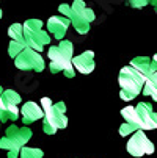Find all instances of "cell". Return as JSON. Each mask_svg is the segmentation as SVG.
<instances>
[{
	"mask_svg": "<svg viewBox=\"0 0 157 158\" xmlns=\"http://www.w3.org/2000/svg\"><path fill=\"white\" fill-rule=\"evenodd\" d=\"M49 56V69L52 74L63 72L68 78H72L76 75V67H74V46L71 41L63 39L58 46H52L47 50Z\"/></svg>",
	"mask_w": 157,
	"mask_h": 158,
	"instance_id": "cell-1",
	"label": "cell"
},
{
	"mask_svg": "<svg viewBox=\"0 0 157 158\" xmlns=\"http://www.w3.org/2000/svg\"><path fill=\"white\" fill-rule=\"evenodd\" d=\"M58 11L71 19V25L79 35H86L91 27V22L96 19V14L91 8H88L83 0H74L72 5L61 3Z\"/></svg>",
	"mask_w": 157,
	"mask_h": 158,
	"instance_id": "cell-2",
	"label": "cell"
},
{
	"mask_svg": "<svg viewBox=\"0 0 157 158\" xmlns=\"http://www.w3.org/2000/svg\"><path fill=\"white\" fill-rule=\"evenodd\" d=\"M41 106L44 110V121H42V130L46 135H55L57 130H61L68 125V118H66V105L64 102L54 103L49 97L41 99Z\"/></svg>",
	"mask_w": 157,
	"mask_h": 158,
	"instance_id": "cell-3",
	"label": "cell"
},
{
	"mask_svg": "<svg viewBox=\"0 0 157 158\" xmlns=\"http://www.w3.org/2000/svg\"><path fill=\"white\" fill-rule=\"evenodd\" d=\"M118 83H120V88H121L120 97L123 100H133L143 91L145 83H146V77L140 71H137L135 67H132L129 64V66H124L120 71Z\"/></svg>",
	"mask_w": 157,
	"mask_h": 158,
	"instance_id": "cell-4",
	"label": "cell"
},
{
	"mask_svg": "<svg viewBox=\"0 0 157 158\" xmlns=\"http://www.w3.org/2000/svg\"><path fill=\"white\" fill-rule=\"evenodd\" d=\"M32 139V130L28 127L10 125L5 131V136L0 138V149L8 150V158H19L22 147Z\"/></svg>",
	"mask_w": 157,
	"mask_h": 158,
	"instance_id": "cell-5",
	"label": "cell"
},
{
	"mask_svg": "<svg viewBox=\"0 0 157 158\" xmlns=\"http://www.w3.org/2000/svg\"><path fill=\"white\" fill-rule=\"evenodd\" d=\"M24 36L27 46L41 52L50 44V35L42 30V22L39 19H28L24 24Z\"/></svg>",
	"mask_w": 157,
	"mask_h": 158,
	"instance_id": "cell-6",
	"label": "cell"
},
{
	"mask_svg": "<svg viewBox=\"0 0 157 158\" xmlns=\"http://www.w3.org/2000/svg\"><path fill=\"white\" fill-rule=\"evenodd\" d=\"M14 66L19 71H33V72H42L46 63L44 58L39 55L38 50L27 47L17 58H14Z\"/></svg>",
	"mask_w": 157,
	"mask_h": 158,
	"instance_id": "cell-7",
	"label": "cell"
},
{
	"mask_svg": "<svg viewBox=\"0 0 157 158\" xmlns=\"http://www.w3.org/2000/svg\"><path fill=\"white\" fill-rule=\"evenodd\" d=\"M145 130H137L135 133H132L130 139L127 141V152L132 156H143V155H151L154 153V144L152 141L148 139V136L143 133Z\"/></svg>",
	"mask_w": 157,
	"mask_h": 158,
	"instance_id": "cell-8",
	"label": "cell"
},
{
	"mask_svg": "<svg viewBox=\"0 0 157 158\" xmlns=\"http://www.w3.org/2000/svg\"><path fill=\"white\" fill-rule=\"evenodd\" d=\"M71 25V19L66 17V16H52L49 17L47 20V30L49 33H52V38L58 39V41H63L66 31H68Z\"/></svg>",
	"mask_w": 157,
	"mask_h": 158,
	"instance_id": "cell-9",
	"label": "cell"
},
{
	"mask_svg": "<svg viewBox=\"0 0 157 158\" xmlns=\"http://www.w3.org/2000/svg\"><path fill=\"white\" fill-rule=\"evenodd\" d=\"M137 111L140 116L142 130H155L157 128V113L152 111V105L148 102H140L137 105Z\"/></svg>",
	"mask_w": 157,
	"mask_h": 158,
	"instance_id": "cell-10",
	"label": "cell"
},
{
	"mask_svg": "<svg viewBox=\"0 0 157 158\" xmlns=\"http://www.w3.org/2000/svg\"><path fill=\"white\" fill-rule=\"evenodd\" d=\"M20 116H22V122L24 125L33 124L39 119H44V110L41 106V103L38 105L36 102H25L20 108Z\"/></svg>",
	"mask_w": 157,
	"mask_h": 158,
	"instance_id": "cell-11",
	"label": "cell"
},
{
	"mask_svg": "<svg viewBox=\"0 0 157 158\" xmlns=\"http://www.w3.org/2000/svg\"><path fill=\"white\" fill-rule=\"evenodd\" d=\"M74 63V67H76V71H79L80 74H91L94 71V67H96V63H94V52L91 50H85L82 52L80 55L74 56L72 60Z\"/></svg>",
	"mask_w": 157,
	"mask_h": 158,
	"instance_id": "cell-12",
	"label": "cell"
},
{
	"mask_svg": "<svg viewBox=\"0 0 157 158\" xmlns=\"http://www.w3.org/2000/svg\"><path fill=\"white\" fill-rule=\"evenodd\" d=\"M130 66L135 67L137 71H140L146 78L151 77L154 72H157L155 66H154V63H152V58H149V56H137V58H133V60L130 61Z\"/></svg>",
	"mask_w": 157,
	"mask_h": 158,
	"instance_id": "cell-13",
	"label": "cell"
},
{
	"mask_svg": "<svg viewBox=\"0 0 157 158\" xmlns=\"http://www.w3.org/2000/svg\"><path fill=\"white\" fill-rule=\"evenodd\" d=\"M19 108L16 103H10L0 99V121L7 122V121H17L19 119Z\"/></svg>",
	"mask_w": 157,
	"mask_h": 158,
	"instance_id": "cell-14",
	"label": "cell"
},
{
	"mask_svg": "<svg viewBox=\"0 0 157 158\" xmlns=\"http://www.w3.org/2000/svg\"><path fill=\"white\" fill-rule=\"evenodd\" d=\"M121 116L124 118L126 122L135 125L138 130H142V124H140V116H138V111L137 106H126L121 110Z\"/></svg>",
	"mask_w": 157,
	"mask_h": 158,
	"instance_id": "cell-15",
	"label": "cell"
},
{
	"mask_svg": "<svg viewBox=\"0 0 157 158\" xmlns=\"http://www.w3.org/2000/svg\"><path fill=\"white\" fill-rule=\"evenodd\" d=\"M143 94L151 97L154 102H157V72H154L151 77L146 78L145 88H143Z\"/></svg>",
	"mask_w": 157,
	"mask_h": 158,
	"instance_id": "cell-16",
	"label": "cell"
},
{
	"mask_svg": "<svg viewBox=\"0 0 157 158\" xmlns=\"http://www.w3.org/2000/svg\"><path fill=\"white\" fill-rule=\"evenodd\" d=\"M8 36L14 41H20V42H25V36H24V25L22 24H13L8 28ZM27 44V42H25Z\"/></svg>",
	"mask_w": 157,
	"mask_h": 158,
	"instance_id": "cell-17",
	"label": "cell"
},
{
	"mask_svg": "<svg viewBox=\"0 0 157 158\" xmlns=\"http://www.w3.org/2000/svg\"><path fill=\"white\" fill-rule=\"evenodd\" d=\"M27 47H28V46H27L25 42H20V41H14V39H11L10 46H8V55H10L11 58H17L22 52L27 49Z\"/></svg>",
	"mask_w": 157,
	"mask_h": 158,
	"instance_id": "cell-18",
	"label": "cell"
},
{
	"mask_svg": "<svg viewBox=\"0 0 157 158\" xmlns=\"http://www.w3.org/2000/svg\"><path fill=\"white\" fill-rule=\"evenodd\" d=\"M44 152L41 149H35V147H22L20 150V156L19 158H42Z\"/></svg>",
	"mask_w": 157,
	"mask_h": 158,
	"instance_id": "cell-19",
	"label": "cell"
},
{
	"mask_svg": "<svg viewBox=\"0 0 157 158\" xmlns=\"http://www.w3.org/2000/svg\"><path fill=\"white\" fill-rule=\"evenodd\" d=\"M127 5L133 10H142L148 5H151V0H126Z\"/></svg>",
	"mask_w": 157,
	"mask_h": 158,
	"instance_id": "cell-20",
	"label": "cell"
},
{
	"mask_svg": "<svg viewBox=\"0 0 157 158\" xmlns=\"http://www.w3.org/2000/svg\"><path fill=\"white\" fill-rule=\"evenodd\" d=\"M138 128L135 127V125H132V124H129V122H124L121 127H120V135L124 138V136H127V135H130V133H135Z\"/></svg>",
	"mask_w": 157,
	"mask_h": 158,
	"instance_id": "cell-21",
	"label": "cell"
},
{
	"mask_svg": "<svg viewBox=\"0 0 157 158\" xmlns=\"http://www.w3.org/2000/svg\"><path fill=\"white\" fill-rule=\"evenodd\" d=\"M151 6L154 8V11H155V14H157V0H151Z\"/></svg>",
	"mask_w": 157,
	"mask_h": 158,
	"instance_id": "cell-22",
	"label": "cell"
},
{
	"mask_svg": "<svg viewBox=\"0 0 157 158\" xmlns=\"http://www.w3.org/2000/svg\"><path fill=\"white\" fill-rule=\"evenodd\" d=\"M152 63H154V66H155V69H157V53L152 56Z\"/></svg>",
	"mask_w": 157,
	"mask_h": 158,
	"instance_id": "cell-23",
	"label": "cell"
},
{
	"mask_svg": "<svg viewBox=\"0 0 157 158\" xmlns=\"http://www.w3.org/2000/svg\"><path fill=\"white\" fill-rule=\"evenodd\" d=\"M3 91H5V89H3L2 86H0V97H2V94H3Z\"/></svg>",
	"mask_w": 157,
	"mask_h": 158,
	"instance_id": "cell-24",
	"label": "cell"
},
{
	"mask_svg": "<svg viewBox=\"0 0 157 158\" xmlns=\"http://www.w3.org/2000/svg\"><path fill=\"white\" fill-rule=\"evenodd\" d=\"M2 16H3V11H2V8H0V19H2Z\"/></svg>",
	"mask_w": 157,
	"mask_h": 158,
	"instance_id": "cell-25",
	"label": "cell"
},
{
	"mask_svg": "<svg viewBox=\"0 0 157 158\" xmlns=\"http://www.w3.org/2000/svg\"><path fill=\"white\" fill-rule=\"evenodd\" d=\"M0 124H2V121H0Z\"/></svg>",
	"mask_w": 157,
	"mask_h": 158,
	"instance_id": "cell-26",
	"label": "cell"
}]
</instances>
